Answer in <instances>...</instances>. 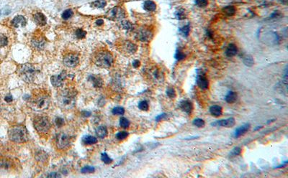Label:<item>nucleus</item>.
<instances>
[{
	"instance_id": "nucleus-54",
	"label": "nucleus",
	"mask_w": 288,
	"mask_h": 178,
	"mask_svg": "<svg viewBox=\"0 0 288 178\" xmlns=\"http://www.w3.org/2000/svg\"><path fill=\"white\" fill-rule=\"evenodd\" d=\"M82 114H84V115H83V116H90V114H91V113H90V112H88V111H83Z\"/></svg>"
},
{
	"instance_id": "nucleus-33",
	"label": "nucleus",
	"mask_w": 288,
	"mask_h": 178,
	"mask_svg": "<svg viewBox=\"0 0 288 178\" xmlns=\"http://www.w3.org/2000/svg\"><path fill=\"white\" fill-rule=\"evenodd\" d=\"M87 35V32L84 31V30L82 29H77V31H76V36L78 39H83L84 38L85 36Z\"/></svg>"
},
{
	"instance_id": "nucleus-39",
	"label": "nucleus",
	"mask_w": 288,
	"mask_h": 178,
	"mask_svg": "<svg viewBox=\"0 0 288 178\" xmlns=\"http://www.w3.org/2000/svg\"><path fill=\"white\" fill-rule=\"evenodd\" d=\"M180 32L183 34L185 37H187L189 35V32H190V27L189 24H187V25L184 26L182 28H180Z\"/></svg>"
},
{
	"instance_id": "nucleus-53",
	"label": "nucleus",
	"mask_w": 288,
	"mask_h": 178,
	"mask_svg": "<svg viewBox=\"0 0 288 178\" xmlns=\"http://www.w3.org/2000/svg\"><path fill=\"white\" fill-rule=\"evenodd\" d=\"M104 23V21L102 20V19H99V20H97L96 21V24H97V25H102V24H103Z\"/></svg>"
},
{
	"instance_id": "nucleus-31",
	"label": "nucleus",
	"mask_w": 288,
	"mask_h": 178,
	"mask_svg": "<svg viewBox=\"0 0 288 178\" xmlns=\"http://www.w3.org/2000/svg\"><path fill=\"white\" fill-rule=\"evenodd\" d=\"M192 124L194 126H197L198 128H202L204 127L205 125V121L202 119H196L193 121Z\"/></svg>"
},
{
	"instance_id": "nucleus-25",
	"label": "nucleus",
	"mask_w": 288,
	"mask_h": 178,
	"mask_svg": "<svg viewBox=\"0 0 288 178\" xmlns=\"http://www.w3.org/2000/svg\"><path fill=\"white\" fill-rule=\"evenodd\" d=\"M237 94L234 91H229L225 96V101L228 103H233L237 99Z\"/></svg>"
},
{
	"instance_id": "nucleus-46",
	"label": "nucleus",
	"mask_w": 288,
	"mask_h": 178,
	"mask_svg": "<svg viewBox=\"0 0 288 178\" xmlns=\"http://www.w3.org/2000/svg\"><path fill=\"white\" fill-rule=\"evenodd\" d=\"M7 44H8V40H7V37L5 35L1 36V37H0V45L4 47V46H6Z\"/></svg>"
},
{
	"instance_id": "nucleus-47",
	"label": "nucleus",
	"mask_w": 288,
	"mask_h": 178,
	"mask_svg": "<svg viewBox=\"0 0 288 178\" xmlns=\"http://www.w3.org/2000/svg\"><path fill=\"white\" fill-rule=\"evenodd\" d=\"M55 123H56V126H57L58 127H61V126H62L64 124V120L62 118L58 117V118H56V120H55Z\"/></svg>"
},
{
	"instance_id": "nucleus-27",
	"label": "nucleus",
	"mask_w": 288,
	"mask_h": 178,
	"mask_svg": "<svg viewBox=\"0 0 288 178\" xmlns=\"http://www.w3.org/2000/svg\"><path fill=\"white\" fill-rule=\"evenodd\" d=\"M90 80L92 81V83H93V86L94 87H102V84H103V82H102V79L99 76H95V75H91L90 76Z\"/></svg>"
},
{
	"instance_id": "nucleus-42",
	"label": "nucleus",
	"mask_w": 288,
	"mask_h": 178,
	"mask_svg": "<svg viewBox=\"0 0 288 178\" xmlns=\"http://www.w3.org/2000/svg\"><path fill=\"white\" fill-rule=\"evenodd\" d=\"M195 4H196L197 6H198L199 7H205L208 6V0H195Z\"/></svg>"
},
{
	"instance_id": "nucleus-17",
	"label": "nucleus",
	"mask_w": 288,
	"mask_h": 178,
	"mask_svg": "<svg viewBox=\"0 0 288 178\" xmlns=\"http://www.w3.org/2000/svg\"><path fill=\"white\" fill-rule=\"evenodd\" d=\"M33 19L35 23L38 24L39 26H44L45 24H46V17H45V15L41 12H37L36 14H34Z\"/></svg>"
},
{
	"instance_id": "nucleus-16",
	"label": "nucleus",
	"mask_w": 288,
	"mask_h": 178,
	"mask_svg": "<svg viewBox=\"0 0 288 178\" xmlns=\"http://www.w3.org/2000/svg\"><path fill=\"white\" fill-rule=\"evenodd\" d=\"M11 23L15 27H24L27 24V21H26L25 18L23 16L18 15V16L15 17L14 19L12 20V22H11Z\"/></svg>"
},
{
	"instance_id": "nucleus-20",
	"label": "nucleus",
	"mask_w": 288,
	"mask_h": 178,
	"mask_svg": "<svg viewBox=\"0 0 288 178\" xmlns=\"http://www.w3.org/2000/svg\"><path fill=\"white\" fill-rule=\"evenodd\" d=\"M238 52V48L236 47V45L234 44H230L228 46V48H226V50H225V55H226L227 57L228 58H231V57H234L237 54Z\"/></svg>"
},
{
	"instance_id": "nucleus-19",
	"label": "nucleus",
	"mask_w": 288,
	"mask_h": 178,
	"mask_svg": "<svg viewBox=\"0 0 288 178\" xmlns=\"http://www.w3.org/2000/svg\"><path fill=\"white\" fill-rule=\"evenodd\" d=\"M249 129H250V124H245L242 125V126H241L239 128H238L236 130V132H235L234 137L236 138H238V137H241V136L244 135V134H245L246 132H247V131H249Z\"/></svg>"
},
{
	"instance_id": "nucleus-10",
	"label": "nucleus",
	"mask_w": 288,
	"mask_h": 178,
	"mask_svg": "<svg viewBox=\"0 0 288 178\" xmlns=\"http://www.w3.org/2000/svg\"><path fill=\"white\" fill-rule=\"evenodd\" d=\"M107 17L113 20H121L126 16V12L121 7H115L107 12Z\"/></svg>"
},
{
	"instance_id": "nucleus-12",
	"label": "nucleus",
	"mask_w": 288,
	"mask_h": 178,
	"mask_svg": "<svg viewBox=\"0 0 288 178\" xmlns=\"http://www.w3.org/2000/svg\"><path fill=\"white\" fill-rule=\"evenodd\" d=\"M31 44L36 50H42L45 45V40L43 36L40 35H34L32 38Z\"/></svg>"
},
{
	"instance_id": "nucleus-4",
	"label": "nucleus",
	"mask_w": 288,
	"mask_h": 178,
	"mask_svg": "<svg viewBox=\"0 0 288 178\" xmlns=\"http://www.w3.org/2000/svg\"><path fill=\"white\" fill-rule=\"evenodd\" d=\"M9 139L15 143H24L28 141V133L23 126H15L9 130Z\"/></svg>"
},
{
	"instance_id": "nucleus-38",
	"label": "nucleus",
	"mask_w": 288,
	"mask_h": 178,
	"mask_svg": "<svg viewBox=\"0 0 288 178\" xmlns=\"http://www.w3.org/2000/svg\"><path fill=\"white\" fill-rule=\"evenodd\" d=\"M73 14V11L71 9H67V10L64 11L63 14H62V18L64 20H69L70 17H71Z\"/></svg>"
},
{
	"instance_id": "nucleus-18",
	"label": "nucleus",
	"mask_w": 288,
	"mask_h": 178,
	"mask_svg": "<svg viewBox=\"0 0 288 178\" xmlns=\"http://www.w3.org/2000/svg\"><path fill=\"white\" fill-rule=\"evenodd\" d=\"M180 108L183 111L187 113V114H190L193 110L192 103L189 101H182L181 103H180Z\"/></svg>"
},
{
	"instance_id": "nucleus-52",
	"label": "nucleus",
	"mask_w": 288,
	"mask_h": 178,
	"mask_svg": "<svg viewBox=\"0 0 288 178\" xmlns=\"http://www.w3.org/2000/svg\"><path fill=\"white\" fill-rule=\"evenodd\" d=\"M5 101H7V103H9V102H12V100H13L12 96H11V95H8V96H7L6 97H5Z\"/></svg>"
},
{
	"instance_id": "nucleus-51",
	"label": "nucleus",
	"mask_w": 288,
	"mask_h": 178,
	"mask_svg": "<svg viewBox=\"0 0 288 178\" xmlns=\"http://www.w3.org/2000/svg\"><path fill=\"white\" fill-rule=\"evenodd\" d=\"M61 175H58L57 172H52V173L49 174L48 175V177H60Z\"/></svg>"
},
{
	"instance_id": "nucleus-9",
	"label": "nucleus",
	"mask_w": 288,
	"mask_h": 178,
	"mask_svg": "<svg viewBox=\"0 0 288 178\" xmlns=\"http://www.w3.org/2000/svg\"><path fill=\"white\" fill-rule=\"evenodd\" d=\"M71 145V138L68 134L61 133L56 138V145L60 149H66Z\"/></svg>"
},
{
	"instance_id": "nucleus-6",
	"label": "nucleus",
	"mask_w": 288,
	"mask_h": 178,
	"mask_svg": "<svg viewBox=\"0 0 288 178\" xmlns=\"http://www.w3.org/2000/svg\"><path fill=\"white\" fill-rule=\"evenodd\" d=\"M18 71L20 76L26 83L33 82L37 73L34 66L30 63L22 65Z\"/></svg>"
},
{
	"instance_id": "nucleus-44",
	"label": "nucleus",
	"mask_w": 288,
	"mask_h": 178,
	"mask_svg": "<svg viewBox=\"0 0 288 178\" xmlns=\"http://www.w3.org/2000/svg\"><path fill=\"white\" fill-rule=\"evenodd\" d=\"M94 170H95V169H94V167H91V166H86V167H83L82 169H81V172H82V173H92V172H94Z\"/></svg>"
},
{
	"instance_id": "nucleus-37",
	"label": "nucleus",
	"mask_w": 288,
	"mask_h": 178,
	"mask_svg": "<svg viewBox=\"0 0 288 178\" xmlns=\"http://www.w3.org/2000/svg\"><path fill=\"white\" fill-rule=\"evenodd\" d=\"M101 160L104 163L107 164H110L112 163V162H113V160H112L111 158H110L109 156H108L106 153H102V154H101Z\"/></svg>"
},
{
	"instance_id": "nucleus-32",
	"label": "nucleus",
	"mask_w": 288,
	"mask_h": 178,
	"mask_svg": "<svg viewBox=\"0 0 288 178\" xmlns=\"http://www.w3.org/2000/svg\"><path fill=\"white\" fill-rule=\"evenodd\" d=\"M120 26L123 29L126 30H132L133 28L132 24L130 23V22H128V21H126V20L122 21V22H120Z\"/></svg>"
},
{
	"instance_id": "nucleus-7",
	"label": "nucleus",
	"mask_w": 288,
	"mask_h": 178,
	"mask_svg": "<svg viewBox=\"0 0 288 178\" xmlns=\"http://www.w3.org/2000/svg\"><path fill=\"white\" fill-rule=\"evenodd\" d=\"M118 50L125 55H133L137 50L136 45L129 40H125L118 45Z\"/></svg>"
},
{
	"instance_id": "nucleus-35",
	"label": "nucleus",
	"mask_w": 288,
	"mask_h": 178,
	"mask_svg": "<svg viewBox=\"0 0 288 178\" xmlns=\"http://www.w3.org/2000/svg\"><path fill=\"white\" fill-rule=\"evenodd\" d=\"M138 108L142 111H148L149 108V103L146 101H141L138 103Z\"/></svg>"
},
{
	"instance_id": "nucleus-3",
	"label": "nucleus",
	"mask_w": 288,
	"mask_h": 178,
	"mask_svg": "<svg viewBox=\"0 0 288 178\" xmlns=\"http://www.w3.org/2000/svg\"><path fill=\"white\" fill-rule=\"evenodd\" d=\"M77 92L73 89H64L57 95L58 106L62 109L69 110L74 106Z\"/></svg>"
},
{
	"instance_id": "nucleus-28",
	"label": "nucleus",
	"mask_w": 288,
	"mask_h": 178,
	"mask_svg": "<svg viewBox=\"0 0 288 178\" xmlns=\"http://www.w3.org/2000/svg\"><path fill=\"white\" fill-rule=\"evenodd\" d=\"M175 17H177V20H182L187 18V12L185 9L180 8L178 9L177 12H175Z\"/></svg>"
},
{
	"instance_id": "nucleus-1",
	"label": "nucleus",
	"mask_w": 288,
	"mask_h": 178,
	"mask_svg": "<svg viewBox=\"0 0 288 178\" xmlns=\"http://www.w3.org/2000/svg\"><path fill=\"white\" fill-rule=\"evenodd\" d=\"M51 103V96L48 92L43 90H37L33 92L29 98L28 104L33 110L43 111L48 109Z\"/></svg>"
},
{
	"instance_id": "nucleus-36",
	"label": "nucleus",
	"mask_w": 288,
	"mask_h": 178,
	"mask_svg": "<svg viewBox=\"0 0 288 178\" xmlns=\"http://www.w3.org/2000/svg\"><path fill=\"white\" fill-rule=\"evenodd\" d=\"M112 113L115 115H123L125 113V109L123 107L117 106L113 109Z\"/></svg>"
},
{
	"instance_id": "nucleus-23",
	"label": "nucleus",
	"mask_w": 288,
	"mask_h": 178,
	"mask_svg": "<svg viewBox=\"0 0 288 178\" xmlns=\"http://www.w3.org/2000/svg\"><path fill=\"white\" fill-rule=\"evenodd\" d=\"M96 134L100 139H104L107 136V129L105 126H100L97 128Z\"/></svg>"
},
{
	"instance_id": "nucleus-5",
	"label": "nucleus",
	"mask_w": 288,
	"mask_h": 178,
	"mask_svg": "<svg viewBox=\"0 0 288 178\" xmlns=\"http://www.w3.org/2000/svg\"><path fill=\"white\" fill-rule=\"evenodd\" d=\"M33 126L40 134L47 133L51 129V123L48 116L38 115L33 119Z\"/></svg>"
},
{
	"instance_id": "nucleus-26",
	"label": "nucleus",
	"mask_w": 288,
	"mask_h": 178,
	"mask_svg": "<svg viewBox=\"0 0 288 178\" xmlns=\"http://www.w3.org/2000/svg\"><path fill=\"white\" fill-rule=\"evenodd\" d=\"M82 141L84 145H94V144H96L97 142V139L95 137H93V136L87 135L83 138Z\"/></svg>"
},
{
	"instance_id": "nucleus-21",
	"label": "nucleus",
	"mask_w": 288,
	"mask_h": 178,
	"mask_svg": "<svg viewBox=\"0 0 288 178\" xmlns=\"http://www.w3.org/2000/svg\"><path fill=\"white\" fill-rule=\"evenodd\" d=\"M210 112L213 116H221L223 113L222 107L218 105H213L210 108Z\"/></svg>"
},
{
	"instance_id": "nucleus-50",
	"label": "nucleus",
	"mask_w": 288,
	"mask_h": 178,
	"mask_svg": "<svg viewBox=\"0 0 288 178\" xmlns=\"http://www.w3.org/2000/svg\"><path fill=\"white\" fill-rule=\"evenodd\" d=\"M140 65H141V62H140L139 60H134L133 62V66L135 68H137L139 67Z\"/></svg>"
},
{
	"instance_id": "nucleus-22",
	"label": "nucleus",
	"mask_w": 288,
	"mask_h": 178,
	"mask_svg": "<svg viewBox=\"0 0 288 178\" xmlns=\"http://www.w3.org/2000/svg\"><path fill=\"white\" fill-rule=\"evenodd\" d=\"M143 8L148 12H154L156 9V4L151 0H147L143 4Z\"/></svg>"
},
{
	"instance_id": "nucleus-8",
	"label": "nucleus",
	"mask_w": 288,
	"mask_h": 178,
	"mask_svg": "<svg viewBox=\"0 0 288 178\" xmlns=\"http://www.w3.org/2000/svg\"><path fill=\"white\" fill-rule=\"evenodd\" d=\"M63 62L66 67L68 68H74L78 65L79 62V58L77 54L70 52L67 53L64 57Z\"/></svg>"
},
{
	"instance_id": "nucleus-29",
	"label": "nucleus",
	"mask_w": 288,
	"mask_h": 178,
	"mask_svg": "<svg viewBox=\"0 0 288 178\" xmlns=\"http://www.w3.org/2000/svg\"><path fill=\"white\" fill-rule=\"evenodd\" d=\"M243 62L244 65L247 66V67H252L254 64V60L253 57L250 55H246L243 58Z\"/></svg>"
},
{
	"instance_id": "nucleus-13",
	"label": "nucleus",
	"mask_w": 288,
	"mask_h": 178,
	"mask_svg": "<svg viewBox=\"0 0 288 178\" xmlns=\"http://www.w3.org/2000/svg\"><path fill=\"white\" fill-rule=\"evenodd\" d=\"M236 124V121L235 119L233 117L231 118H228L226 119H223V120L216 121V122L212 123L211 125L214 126H223V127H233Z\"/></svg>"
},
{
	"instance_id": "nucleus-30",
	"label": "nucleus",
	"mask_w": 288,
	"mask_h": 178,
	"mask_svg": "<svg viewBox=\"0 0 288 178\" xmlns=\"http://www.w3.org/2000/svg\"><path fill=\"white\" fill-rule=\"evenodd\" d=\"M106 4L107 2L105 0H97L91 3V6L95 8H104L106 6Z\"/></svg>"
},
{
	"instance_id": "nucleus-34",
	"label": "nucleus",
	"mask_w": 288,
	"mask_h": 178,
	"mask_svg": "<svg viewBox=\"0 0 288 178\" xmlns=\"http://www.w3.org/2000/svg\"><path fill=\"white\" fill-rule=\"evenodd\" d=\"M35 157L38 161H42V162H43V161L45 160V159L47 158V154H45V153L43 152V151H38V152L35 154Z\"/></svg>"
},
{
	"instance_id": "nucleus-41",
	"label": "nucleus",
	"mask_w": 288,
	"mask_h": 178,
	"mask_svg": "<svg viewBox=\"0 0 288 178\" xmlns=\"http://www.w3.org/2000/svg\"><path fill=\"white\" fill-rule=\"evenodd\" d=\"M241 153V149L240 147H234V149H232V151L230 152V157H236L239 155Z\"/></svg>"
},
{
	"instance_id": "nucleus-2",
	"label": "nucleus",
	"mask_w": 288,
	"mask_h": 178,
	"mask_svg": "<svg viewBox=\"0 0 288 178\" xmlns=\"http://www.w3.org/2000/svg\"><path fill=\"white\" fill-rule=\"evenodd\" d=\"M92 61L97 66L102 68H109L114 62L113 54L105 48L97 49L92 56Z\"/></svg>"
},
{
	"instance_id": "nucleus-15",
	"label": "nucleus",
	"mask_w": 288,
	"mask_h": 178,
	"mask_svg": "<svg viewBox=\"0 0 288 178\" xmlns=\"http://www.w3.org/2000/svg\"><path fill=\"white\" fill-rule=\"evenodd\" d=\"M197 84L199 88L202 89V90H206L209 86V81L208 78L202 75H199L197 77Z\"/></svg>"
},
{
	"instance_id": "nucleus-49",
	"label": "nucleus",
	"mask_w": 288,
	"mask_h": 178,
	"mask_svg": "<svg viewBox=\"0 0 288 178\" xmlns=\"http://www.w3.org/2000/svg\"><path fill=\"white\" fill-rule=\"evenodd\" d=\"M166 116H167V115H166V113H162V114L159 115L158 116H156V120L157 121V122H159V121H161V120H162V119H165L166 117Z\"/></svg>"
},
{
	"instance_id": "nucleus-55",
	"label": "nucleus",
	"mask_w": 288,
	"mask_h": 178,
	"mask_svg": "<svg viewBox=\"0 0 288 178\" xmlns=\"http://www.w3.org/2000/svg\"><path fill=\"white\" fill-rule=\"evenodd\" d=\"M280 1L282 3H283V4H286V3H287V0H280Z\"/></svg>"
},
{
	"instance_id": "nucleus-48",
	"label": "nucleus",
	"mask_w": 288,
	"mask_h": 178,
	"mask_svg": "<svg viewBox=\"0 0 288 178\" xmlns=\"http://www.w3.org/2000/svg\"><path fill=\"white\" fill-rule=\"evenodd\" d=\"M175 58L176 59L178 60H182L185 58V55L182 53V52H180V51H177V53L175 55Z\"/></svg>"
},
{
	"instance_id": "nucleus-45",
	"label": "nucleus",
	"mask_w": 288,
	"mask_h": 178,
	"mask_svg": "<svg viewBox=\"0 0 288 178\" xmlns=\"http://www.w3.org/2000/svg\"><path fill=\"white\" fill-rule=\"evenodd\" d=\"M166 95H167L168 97H169L170 98H174L176 97L175 90L172 88H168L167 91H166Z\"/></svg>"
},
{
	"instance_id": "nucleus-40",
	"label": "nucleus",
	"mask_w": 288,
	"mask_h": 178,
	"mask_svg": "<svg viewBox=\"0 0 288 178\" xmlns=\"http://www.w3.org/2000/svg\"><path fill=\"white\" fill-rule=\"evenodd\" d=\"M120 125L123 128H128L130 125V122L125 117H122L120 119Z\"/></svg>"
},
{
	"instance_id": "nucleus-43",
	"label": "nucleus",
	"mask_w": 288,
	"mask_h": 178,
	"mask_svg": "<svg viewBox=\"0 0 288 178\" xmlns=\"http://www.w3.org/2000/svg\"><path fill=\"white\" fill-rule=\"evenodd\" d=\"M128 132L123 131V132H118V133L116 134V138L118 140H123L126 139V138L128 137Z\"/></svg>"
},
{
	"instance_id": "nucleus-14",
	"label": "nucleus",
	"mask_w": 288,
	"mask_h": 178,
	"mask_svg": "<svg viewBox=\"0 0 288 178\" xmlns=\"http://www.w3.org/2000/svg\"><path fill=\"white\" fill-rule=\"evenodd\" d=\"M66 78L65 72L61 73L58 75H52L51 78V82L52 85L56 88H59L61 87L64 84V81Z\"/></svg>"
},
{
	"instance_id": "nucleus-24",
	"label": "nucleus",
	"mask_w": 288,
	"mask_h": 178,
	"mask_svg": "<svg viewBox=\"0 0 288 178\" xmlns=\"http://www.w3.org/2000/svg\"><path fill=\"white\" fill-rule=\"evenodd\" d=\"M222 12L223 14L228 17H232L236 14V8L234 6H231V5H228V6H226L225 7H223L222 9Z\"/></svg>"
},
{
	"instance_id": "nucleus-11",
	"label": "nucleus",
	"mask_w": 288,
	"mask_h": 178,
	"mask_svg": "<svg viewBox=\"0 0 288 178\" xmlns=\"http://www.w3.org/2000/svg\"><path fill=\"white\" fill-rule=\"evenodd\" d=\"M153 33L150 30L146 28H141L138 30L136 33V37L141 42H149L152 39Z\"/></svg>"
}]
</instances>
